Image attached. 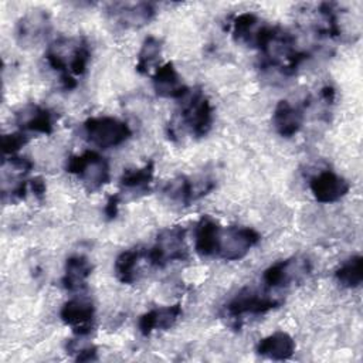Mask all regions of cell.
Listing matches in <instances>:
<instances>
[{
  "label": "cell",
  "instance_id": "obj_20",
  "mask_svg": "<svg viewBox=\"0 0 363 363\" xmlns=\"http://www.w3.org/2000/svg\"><path fill=\"white\" fill-rule=\"evenodd\" d=\"M220 228L218 223L210 216H203L197 221L194 230V248L199 255L216 257Z\"/></svg>",
  "mask_w": 363,
  "mask_h": 363
},
{
  "label": "cell",
  "instance_id": "obj_12",
  "mask_svg": "<svg viewBox=\"0 0 363 363\" xmlns=\"http://www.w3.org/2000/svg\"><path fill=\"white\" fill-rule=\"evenodd\" d=\"M61 320L78 336H86L95 325V306L91 299L77 296L67 301L60 311Z\"/></svg>",
  "mask_w": 363,
  "mask_h": 363
},
{
  "label": "cell",
  "instance_id": "obj_5",
  "mask_svg": "<svg viewBox=\"0 0 363 363\" xmlns=\"http://www.w3.org/2000/svg\"><path fill=\"white\" fill-rule=\"evenodd\" d=\"M186 231L180 225L169 227L157 234L155 244L146 250L147 264L162 268L173 261H183L187 257Z\"/></svg>",
  "mask_w": 363,
  "mask_h": 363
},
{
  "label": "cell",
  "instance_id": "obj_16",
  "mask_svg": "<svg viewBox=\"0 0 363 363\" xmlns=\"http://www.w3.org/2000/svg\"><path fill=\"white\" fill-rule=\"evenodd\" d=\"M268 26L254 13H241L233 20V37L238 43L258 48Z\"/></svg>",
  "mask_w": 363,
  "mask_h": 363
},
{
  "label": "cell",
  "instance_id": "obj_11",
  "mask_svg": "<svg viewBox=\"0 0 363 363\" xmlns=\"http://www.w3.org/2000/svg\"><path fill=\"white\" fill-rule=\"evenodd\" d=\"M214 186V180L208 177L196 180L187 176H177L164 184L163 194L176 204L190 206L193 201L211 191Z\"/></svg>",
  "mask_w": 363,
  "mask_h": 363
},
{
  "label": "cell",
  "instance_id": "obj_6",
  "mask_svg": "<svg viewBox=\"0 0 363 363\" xmlns=\"http://www.w3.org/2000/svg\"><path fill=\"white\" fill-rule=\"evenodd\" d=\"M261 235L251 227L230 225L220 228L216 257L225 261H237L244 258L250 250L258 244Z\"/></svg>",
  "mask_w": 363,
  "mask_h": 363
},
{
  "label": "cell",
  "instance_id": "obj_24",
  "mask_svg": "<svg viewBox=\"0 0 363 363\" xmlns=\"http://www.w3.org/2000/svg\"><path fill=\"white\" fill-rule=\"evenodd\" d=\"M336 281L349 289L360 286L363 281V258L362 255H353L346 259L335 271Z\"/></svg>",
  "mask_w": 363,
  "mask_h": 363
},
{
  "label": "cell",
  "instance_id": "obj_4",
  "mask_svg": "<svg viewBox=\"0 0 363 363\" xmlns=\"http://www.w3.org/2000/svg\"><path fill=\"white\" fill-rule=\"evenodd\" d=\"M84 135L88 142L109 149L122 145L132 136L129 125L112 116H92L84 122Z\"/></svg>",
  "mask_w": 363,
  "mask_h": 363
},
{
  "label": "cell",
  "instance_id": "obj_22",
  "mask_svg": "<svg viewBox=\"0 0 363 363\" xmlns=\"http://www.w3.org/2000/svg\"><path fill=\"white\" fill-rule=\"evenodd\" d=\"M155 174V163L149 160L139 169H128L119 179V186L123 191L146 194L150 190V183Z\"/></svg>",
  "mask_w": 363,
  "mask_h": 363
},
{
  "label": "cell",
  "instance_id": "obj_29",
  "mask_svg": "<svg viewBox=\"0 0 363 363\" xmlns=\"http://www.w3.org/2000/svg\"><path fill=\"white\" fill-rule=\"evenodd\" d=\"M28 189L33 191V194L38 199L43 200V197L45 196V182L41 177H34L31 180H28Z\"/></svg>",
  "mask_w": 363,
  "mask_h": 363
},
{
  "label": "cell",
  "instance_id": "obj_8",
  "mask_svg": "<svg viewBox=\"0 0 363 363\" xmlns=\"http://www.w3.org/2000/svg\"><path fill=\"white\" fill-rule=\"evenodd\" d=\"M105 14L113 24L122 28H139L155 18L156 9L147 1H113L106 4Z\"/></svg>",
  "mask_w": 363,
  "mask_h": 363
},
{
  "label": "cell",
  "instance_id": "obj_27",
  "mask_svg": "<svg viewBox=\"0 0 363 363\" xmlns=\"http://www.w3.org/2000/svg\"><path fill=\"white\" fill-rule=\"evenodd\" d=\"M67 350L69 353H77V356H75L77 362H91V360H96L98 359L96 357V347L92 346V345L78 347L77 342L71 340L67 345Z\"/></svg>",
  "mask_w": 363,
  "mask_h": 363
},
{
  "label": "cell",
  "instance_id": "obj_10",
  "mask_svg": "<svg viewBox=\"0 0 363 363\" xmlns=\"http://www.w3.org/2000/svg\"><path fill=\"white\" fill-rule=\"evenodd\" d=\"M51 31V18L45 10H30L16 23V41L23 48L37 47Z\"/></svg>",
  "mask_w": 363,
  "mask_h": 363
},
{
  "label": "cell",
  "instance_id": "obj_1",
  "mask_svg": "<svg viewBox=\"0 0 363 363\" xmlns=\"http://www.w3.org/2000/svg\"><path fill=\"white\" fill-rule=\"evenodd\" d=\"M47 64L60 74V81L64 89L77 86V79L86 71L91 50L85 38H58L45 51Z\"/></svg>",
  "mask_w": 363,
  "mask_h": 363
},
{
  "label": "cell",
  "instance_id": "obj_18",
  "mask_svg": "<svg viewBox=\"0 0 363 363\" xmlns=\"http://www.w3.org/2000/svg\"><path fill=\"white\" fill-rule=\"evenodd\" d=\"M272 123L278 135L282 138L295 136L303 123V113L289 101L282 99L277 104L272 115Z\"/></svg>",
  "mask_w": 363,
  "mask_h": 363
},
{
  "label": "cell",
  "instance_id": "obj_2",
  "mask_svg": "<svg viewBox=\"0 0 363 363\" xmlns=\"http://www.w3.org/2000/svg\"><path fill=\"white\" fill-rule=\"evenodd\" d=\"M182 109L176 119L169 123V138L174 139L183 128L194 138H203L213 125V106L203 91H189L182 98Z\"/></svg>",
  "mask_w": 363,
  "mask_h": 363
},
{
  "label": "cell",
  "instance_id": "obj_26",
  "mask_svg": "<svg viewBox=\"0 0 363 363\" xmlns=\"http://www.w3.org/2000/svg\"><path fill=\"white\" fill-rule=\"evenodd\" d=\"M28 142V136L24 132H13L3 135L1 138V149L4 155L13 156Z\"/></svg>",
  "mask_w": 363,
  "mask_h": 363
},
{
  "label": "cell",
  "instance_id": "obj_13",
  "mask_svg": "<svg viewBox=\"0 0 363 363\" xmlns=\"http://www.w3.org/2000/svg\"><path fill=\"white\" fill-rule=\"evenodd\" d=\"M309 189L319 203H335L349 193L350 184L335 172L323 170L311 179Z\"/></svg>",
  "mask_w": 363,
  "mask_h": 363
},
{
  "label": "cell",
  "instance_id": "obj_21",
  "mask_svg": "<svg viewBox=\"0 0 363 363\" xmlns=\"http://www.w3.org/2000/svg\"><path fill=\"white\" fill-rule=\"evenodd\" d=\"M92 265L84 255H72L67 258L62 275V285L67 291H79L85 286L91 275Z\"/></svg>",
  "mask_w": 363,
  "mask_h": 363
},
{
  "label": "cell",
  "instance_id": "obj_25",
  "mask_svg": "<svg viewBox=\"0 0 363 363\" xmlns=\"http://www.w3.org/2000/svg\"><path fill=\"white\" fill-rule=\"evenodd\" d=\"M162 51V40L155 37V35H149L143 40L142 47L139 50L138 54V62H136V71L139 74H147L150 67L156 64L159 55Z\"/></svg>",
  "mask_w": 363,
  "mask_h": 363
},
{
  "label": "cell",
  "instance_id": "obj_3",
  "mask_svg": "<svg viewBox=\"0 0 363 363\" xmlns=\"http://www.w3.org/2000/svg\"><path fill=\"white\" fill-rule=\"evenodd\" d=\"M65 170L77 176L89 193L99 190L111 179L108 160L95 150H85L82 155L69 156Z\"/></svg>",
  "mask_w": 363,
  "mask_h": 363
},
{
  "label": "cell",
  "instance_id": "obj_28",
  "mask_svg": "<svg viewBox=\"0 0 363 363\" xmlns=\"http://www.w3.org/2000/svg\"><path fill=\"white\" fill-rule=\"evenodd\" d=\"M122 197L121 194H112L108 197V201L105 204V216L108 220H112L118 216V210H119V203H121Z\"/></svg>",
  "mask_w": 363,
  "mask_h": 363
},
{
  "label": "cell",
  "instance_id": "obj_14",
  "mask_svg": "<svg viewBox=\"0 0 363 363\" xmlns=\"http://www.w3.org/2000/svg\"><path fill=\"white\" fill-rule=\"evenodd\" d=\"M16 123L21 130L50 135L54 130V115L47 108L28 104L16 112Z\"/></svg>",
  "mask_w": 363,
  "mask_h": 363
},
{
  "label": "cell",
  "instance_id": "obj_15",
  "mask_svg": "<svg viewBox=\"0 0 363 363\" xmlns=\"http://www.w3.org/2000/svg\"><path fill=\"white\" fill-rule=\"evenodd\" d=\"M156 95L162 98L182 99L190 89L183 84L174 64L172 61L159 67L152 78Z\"/></svg>",
  "mask_w": 363,
  "mask_h": 363
},
{
  "label": "cell",
  "instance_id": "obj_9",
  "mask_svg": "<svg viewBox=\"0 0 363 363\" xmlns=\"http://www.w3.org/2000/svg\"><path fill=\"white\" fill-rule=\"evenodd\" d=\"M312 271V264L305 257L281 259L264 271L262 281L268 288H284L302 281Z\"/></svg>",
  "mask_w": 363,
  "mask_h": 363
},
{
  "label": "cell",
  "instance_id": "obj_7",
  "mask_svg": "<svg viewBox=\"0 0 363 363\" xmlns=\"http://www.w3.org/2000/svg\"><path fill=\"white\" fill-rule=\"evenodd\" d=\"M281 303L282 301L272 296L268 291H259L257 288L247 286L242 288L225 305V312L231 318H241L244 315H261L278 308Z\"/></svg>",
  "mask_w": 363,
  "mask_h": 363
},
{
  "label": "cell",
  "instance_id": "obj_19",
  "mask_svg": "<svg viewBox=\"0 0 363 363\" xmlns=\"http://www.w3.org/2000/svg\"><path fill=\"white\" fill-rule=\"evenodd\" d=\"M255 352L259 356L272 360H286L292 357L295 352V340L289 333L278 330L267 337H262L257 343Z\"/></svg>",
  "mask_w": 363,
  "mask_h": 363
},
{
  "label": "cell",
  "instance_id": "obj_17",
  "mask_svg": "<svg viewBox=\"0 0 363 363\" xmlns=\"http://www.w3.org/2000/svg\"><path fill=\"white\" fill-rule=\"evenodd\" d=\"M180 316H182V306L179 303L172 306L156 308L143 313L139 318L138 328L143 336H149L153 330L170 329Z\"/></svg>",
  "mask_w": 363,
  "mask_h": 363
},
{
  "label": "cell",
  "instance_id": "obj_23",
  "mask_svg": "<svg viewBox=\"0 0 363 363\" xmlns=\"http://www.w3.org/2000/svg\"><path fill=\"white\" fill-rule=\"evenodd\" d=\"M146 250L132 248L122 251L115 259V275L122 284H133L139 275L140 259L145 257Z\"/></svg>",
  "mask_w": 363,
  "mask_h": 363
}]
</instances>
